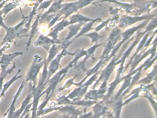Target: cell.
<instances>
[{
    "label": "cell",
    "instance_id": "cell-15",
    "mask_svg": "<svg viewBox=\"0 0 157 118\" xmlns=\"http://www.w3.org/2000/svg\"><path fill=\"white\" fill-rule=\"evenodd\" d=\"M69 21L67 19H62L61 22L57 24L52 29L51 32L48 35V37H51L52 39L56 41H61L60 40L58 39V35L59 33L61 30H63L66 27L69 26Z\"/></svg>",
    "mask_w": 157,
    "mask_h": 118
},
{
    "label": "cell",
    "instance_id": "cell-27",
    "mask_svg": "<svg viewBox=\"0 0 157 118\" xmlns=\"http://www.w3.org/2000/svg\"><path fill=\"white\" fill-rule=\"evenodd\" d=\"M41 15L39 14L37 15V17L36 18L32 26V30H31V34L30 35V37L28 40V42L26 43V49L28 50V48L30 46L32 40L33 39L34 35H35L37 31V27H38V24H39V19H40Z\"/></svg>",
    "mask_w": 157,
    "mask_h": 118
},
{
    "label": "cell",
    "instance_id": "cell-33",
    "mask_svg": "<svg viewBox=\"0 0 157 118\" xmlns=\"http://www.w3.org/2000/svg\"><path fill=\"white\" fill-rule=\"evenodd\" d=\"M94 1L95 0H78V2L79 9L89 5Z\"/></svg>",
    "mask_w": 157,
    "mask_h": 118
},
{
    "label": "cell",
    "instance_id": "cell-38",
    "mask_svg": "<svg viewBox=\"0 0 157 118\" xmlns=\"http://www.w3.org/2000/svg\"><path fill=\"white\" fill-rule=\"evenodd\" d=\"M156 60H157V54L151 61H150L148 62L147 63L145 67L143 68V71H146V70H147L149 68H150L153 65V64L156 61Z\"/></svg>",
    "mask_w": 157,
    "mask_h": 118
},
{
    "label": "cell",
    "instance_id": "cell-4",
    "mask_svg": "<svg viewBox=\"0 0 157 118\" xmlns=\"http://www.w3.org/2000/svg\"><path fill=\"white\" fill-rule=\"evenodd\" d=\"M157 17L156 14H148L143 16L123 15L121 17L119 21L118 27L124 29L137 22L144 20H149Z\"/></svg>",
    "mask_w": 157,
    "mask_h": 118
},
{
    "label": "cell",
    "instance_id": "cell-14",
    "mask_svg": "<svg viewBox=\"0 0 157 118\" xmlns=\"http://www.w3.org/2000/svg\"><path fill=\"white\" fill-rule=\"evenodd\" d=\"M107 87L101 85L98 89H94L90 90L88 93L84 95V100H96L100 99H102L107 92Z\"/></svg>",
    "mask_w": 157,
    "mask_h": 118
},
{
    "label": "cell",
    "instance_id": "cell-5",
    "mask_svg": "<svg viewBox=\"0 0 157 118\" xmlns=\"http://www.w3.org/2000/svg\"><path fill=\"white\" fill-rule=\"evenodd\" d=\"M146 33H147V32L145 31H143V32L139 31V32H138L137 34L136 39L134 41V42L130 45V47L124 53L123 56L121 57V59H120V60H118V61L116 62V65H117L120 64V66H119V68H118L117 70L116 77H120L121 74L123 73L124 69V63L126 59L128 57H129V55H130L133 49L137 45L138 43H139V42L140 40H141V38H142V37H143Z\"/></svg>",
    "mask_w": 157,
    "mask_h": 118
},
{
    "label": "cell",
    "instance_id": "cell-40",
    "mask_svg": "<svg viewBox=\"0 0 157 118\" xmlns=\"http://www.w3.org/2000/svg\"><path fill=\"white\" fill-rule=\"evenodd\" d=\"M3 15V13H2V10L0 11V27H2L4 29L7 28V26L4 24L3 22V17H2Z\"/></svg>",
    "mask_w": 157,
    "mask_h": 118
},
{
    "label": "cell",
    "instance_id": "cell-35",
    "mask_svg": "<svg viewBox=\"0 0 157 118\" xmlns=\"http://www.w3.org/2000/svg\"><path fill=\"white\" fill-rule=\"evenodd\" d=\"M111 20H112V18H109L108 19H107V20H105V21H104L102 24H101V25H99V26L95 28L94 29L95 30V31L98 32V31H100L104 27L106 26V25L110 22V21H111Z\"/></svg>",
    "mask_w": 157,
    "mask_h": 118
},
{
    "label": "cell",
    "instance_id": "cell-24",
    "mask_svg": "<svg viewBox=\"0 0 157 118\" xmlns=\"http://www.w3.org/2000/svg\"><path fill=\"white\" fill-rule=\"evenodd\" d=\"M151 32H147V33H146L144 36H143V38L140 41V42L139 45L138 46L136 50V52H135V53L133 54V56L131 57V59L129 60V62L127 64H126V65H125V67H124V71H123V73H125V71H126L127 69L129 67V65L131 64V62H132V61H133V59H134V57L139 53L140 51L142 49V48H143V46H144V44L146 43V41H147V39L148 38L149 36L150 35V33Z\"/></svg>",
    "mask_w": 157,
    "mask_h": 118
},
{
    "label": "cell",
    "instance_id": "cell-30",
    "mask_svg": "<svg viewBox=\"0 0 157 118\" xmlns=\"http://www.w3.org/2000/svg\"><path fill=\"white\" fill-rule=\"evenodd\" d=\"M84 37H88L90 38L91 40V41L92 42H98V40L100 39L101 38L103 37V36H101V35L98 33V32L95 31V32H91V33H89V34H86L83 35Z\"/></svg>",
    "mask_w": 157,
    "mask_h": 118
},
{
    "label": "cell",
    "instance_id": "cell-6",
    "mask_svg": "<svg viewBox=\"0 0 157 118\" xmlns=\"http://www.w3.org/2000/svg\"><path fill=\"white\" fill-rule=\"evenodd\" d=\"M44 64V61H43V59L38 55H36L33 57V64L31 65V68L29 70V73L27 74V80H32L34 82V85H35L36 79V76L38 74L40 69L42 68L43 65Z\"/></svg>",
    "mask_w": 157,
    "mask_h": 118
},
{
    "label": "cell",
    "instance_id": "cell-41",
    "mask_svg": "<svg viewBox=\"0 0 157 118\" xmlns=\"http://www.w3.org/2000/svg\"><path fill=\"white\" fill-rule=\"evenodd\" d=\"M7 1H8L7 0H5V1L2 2L1 3H0V9H2L3 7L5 4L7 2Z\"/></svg>",
    "mask_w": 157,
    "mask_h": 118
},
{
    "label": "cell",
    "instance_id": "cell-45",
    "mask_svg": "<svg viewBox=\"0 0 157 118\" xmlns=\"http://www.w3.org/2000/svg\"><path fill=\"white\" fill-rule=\"evenodd\" d=\"M4 1H5V0H0V3H1V2H2ZM7 1H9V0H7Z\"/></svg>",
    "mask_w": 157,
    "mask_h": 118
},
{
    "label": "cell",
    "instance_id": "cell-39",
    "mask_svg": "<svg viewBox=\"0 0 157 118\" xmlns=\"http://www.w3.org/2000/svg\"><path fill=\"white\" fill-rule=\"evenodd\" d=\"M139 93L140 92H137V93H135V94L132 95V96L129 98L127 99L124 102H123V106H124L126 104H128L129 103L130 101L133 100L139 97Z\"/></svg>",
    "mask_w": 157,
    "mask_h": 118
},
{
    "label": "cell",
    "instance_id": "cell-23",
    "mask_svg": "<svg viewBox=\"0 0 157 118\" xmlns=\"http://www.w3.org/2000/svg\"><path fill=\"white\" fill-rule=\"evenodd\" d=\"M157 77V66L155 65L153 67V70L151 73L147 75V77L140 81H138L135 85H145L150 84L154 79H156Z\"/></svg>",
    "mask_w": 157,
    "mask_h": 118
},
{
    "label": "cell",
    "instance_id": "cell-31",
    "mask_svg": "<svg viewBox=\"0 0 157 118\" xmlns=\"http://www.w3.org/2000/svg\"><path fill=\"white\" fill-rule=\"evenodd\" d=\"M157 26V17H155L151 19V21H150L149 25L147 26L145 31L147 33L149 32H151L154 29L156 28Z\"/></svg>",
    "mask_w": 157,
    "mask_h": 118
},
{
    "label": "cell",
    "instance_id": "cell-7",
    "mask_svg": "<svg viewBox=\"0 0 157 118\" xmlns=\"http://www.w3.org/2000/svg\"><path fill=\"white\" fill-rule=\"evenodd\" d=\"M58 104L59 105H71L73 106H79L82 107H90L92 106L97 103L96 100H71L69 99L67 97V96L60 97L57 99Z\"/></svg>",
    "mask_w": 157,
    "mask_h": 118
},
{
    "label": "cell",
    "instance_id": "cell-29",
    "mask_svg": "<svg viewBox=\"0 0 157 118\" xmlns=\"http://www.w3.org/2000/svg\"><path fill=\"white\" fill-rule=\"evenodd\" d=\"M44 0H36V2L35 3L34 6L33 8V10L32 12L30 13L29 16H28V20L27 23L25 24V26H24L25 27L28 28L30 27V24H31V22L34 16L35 15L36 11H37V9L39 6L40 4H41L42 2H44Z\"/></svg>",
    "mask_w": 157,
    "mask_h": 118
},
{
    "label": "cell",
    "instance_id": "cell-42",
    "mask_svg": "<svg viewBox=\"0 0 157 118\" xmlns=\"http://www.w3.org/2000/svg\"><path fill=\"white\" fill-rule=\"evenodd\" d=\"M64 0H57L56 2H57L59 4H62V2H64Z\"/></svg>",
    "mask_w": 157,
    "mask_h": 118
},
{
    "label": "cell",
    "instance_id": "cell-43",
    "mask_svg": "<svg viewBox=\"0 0 157 118\" xmlns=\"http://www.w3.org/2000/svg\"><path fill=\"white\" fill-rule=\"evenodd\" d=\"M70 118V116H69V115H67V114H65L64 116H62V118Z\"/></svg>",
    "mask_w": 157,
    "mask_h": 118
},
{
    "label": "cell",
    "instance_id": "cell-22",
    "mask_svg": "<svg viewBox=\"0 0 157 118\" xmlns=\"http://www.w3.org/2000/svg\"><path fill=\"white\" fill-rule=\"evenodd\" d=\"M85 24V22H82V23H76V24H72L68 26L67 28L69 30V33L67 36V37L65 38L64 41H69L71 39L76 36L78 34L79 30L81 29L82 26Z\"/></svg>",
    "mask_w": 157,
    "mask_h": 118
},
{
    "label": "cell",
    "instance_id": "cell-8",
    "mask_svg": "<svg viewBox=\"0 0 157 118\" xmlns=\"http://www.w3.org/2000/svg\"><path fill=\"white\" fill-rule=\"evenodd\" d=\"M153 46L152 48L148 49L147 51H145L146 50L145 49H142L140 50V53H138L133 59L132 62L130 65H131V69L129 71V73H131L132 71H134L135 69V68L136 67L137 65L139 64L140 62L142 61L144 58H146V57L148 56L149 54H151L153 52H156L157 50V38H155L154 40V41H153Z\"/></svg>",
    "mask_w": 157,
    "mask_h": 118
},
{
    "label": "cell",
    "instance_id": "cell-21",
    "mask_svg": "<svg viewBox=\"0 0 157 118\" xmlns=\"http://www.w3.org/2000/svg\"><path fill=\"white\" fill-rule=\"evenodd\" d=\"M132 78V76H129L125 78L124 80V83H123L122 86L120 88V89L118 90L117 93L113 97V99H112L110 101L109 100V101L106 102L107 103L106 105H108V104H113L114 102H115L116 100H117L120 97L123 92L130 85Z\"/></svg>",
    "mask_w": 157,
    "mask_h": 118
},
{
    "label": "cell",
    "instance_id": "cell-17",
    "mask_svg": "<svg viewBox=\"0 0 157 118\" xmlns=\"http://www.w3.org/2000/svg\"><path fill=\"white\" fill-rule=\"evenodd\" d=\"M107 105L105 103L100 102L94 104L93 107V114L91 118H100L103 116H105L108 112Z\"/></svg>",
    "mask_w": 157,
    "mask_h": 118
},
{
    "label": "cell",
    "instance_id": "cell-18",
    "mask_svg": "<svg viewBox=\"0 0 157 118\" xmlns=\"http://www.w3.org/2000/svg\"><path fill=\"white\" fill-rule=\"evenodd\" d=\"M23 53V52H16L10 54H2V57L0 60V65L2 72H5L8 65L10 64L13 58L19 55H21Z\"/></svg>",
    "mask_w": 157,
    "mask_h": 118
},
{
    "label": "cell",
    "instance_id": "cell-12",
    "mask_svg": "<svg viewBox=\"0 0 157 118\" xmlns=\"http://www.w3.org/2000/svg\"><path fill=\"white\" fill-rule=\"evenodd\" d=\"M72 42V41H63V42L60 44H53L48 50L49 55H48V58L47 60H46L47 63L48 64L56 57L59 52L64 49H67Z\"/></svg>",
    "mask_w": 157,
    "mask_h": 118
},
{
    "label": "cell",
    "instance_id": "cell-44",
    "mask_svg": "<svg viewBox=\"0 0 157 118\" xmlns=\"http://www.w3.org/2000/svg\"><path fill=\"white\" fill-rule=\"evenodd\" d=\"M76 117L75 116H70V118H75Z\"/></svg>",
    "mask_w": 157,
    "mask_h": 118
},
{
    "label": "cell",
    "instance_id": "cell-28",
    "mask_svg": "<svg viewBox=\"0 0 157 118\" xmlns=\"http://www.w3.org/2000/svg\"><path fill=\"white\" fill-rule=\"evenodd\" d=\"M141 71L142 70H138L136 73V75L134 76L133 77H132V79H131V83H130V85L129 86L128 88L124 92L122 93V95H121L120 97H123L127 93H128L129 92V90H130L131 88H132V87L135 85L136 83L138 81H139L140 78V76L141 75Z\"/></svg>",
    "mask_w": 157,
    "mask_h": 118
},
{
    "label": "cell",
    "instance_id": "cell-36",
    "mask_svg": "<svg viewBox=\"0 0 157 118\" xmlns=\"http://www.w3.org/2000/svg\"><path fill=\"white\" fill-rule=\"evenodd\" d=\"M144 97L147 98L148 100L150 102L151 106L153 107V109L154 110V111L155 112V113H156V111H156L157 110V102H155L154 100L152 99V98L149 96L148 95H146V96H144Z\"/></svg>",
    "mask_w": 157,
    "mask_h": 118
},
{
    "label": "cell",
    "instance_id": "cell-19",
    "mask_svg": "<svg viewBox=\"0 0 157 118\" xmlns=\"http://www.w3.org/2000/svg\"><path fill=\"white\" fill-rule=\"evenodd\" d=\"M60 112L64 113L69 116H75L77 117L78 115L82 114L84 111L79 110L73 105H67L63 107H59V109Z\"/></svg>",
    "mask_w": 157,
    "mask_h": 118
},
{
    "label": "cell",
    "instance_id": "cell-13",
    "mask_svg": "<svg viewBox=\"0 0 157 118\" xmlns=\"http://www.w3.org/2000/svg\"><path fill=\"white\" fill-rule=\"evenodd\" d=\"M63 41H56L52 39H50L48 36L41 34L38 39L34 42V44L36 46H41L48 51L53 44H60Z\"/></svg>",
    "mask_w": 157,
    "mask_h": 118
},
{
    "label": "cell",
    "instance_id": "cell-32",
    "mask_svg": "<svg viewBox=\"0 0 157 118\" xmlns=\"http://www.w3.org/2000/svg\"><path fill=\"white\" fill-rule=\"evenodd\" d=\"M54 1H54V0H48V1H45V2H42L41 3V4L37 8V11L46 9L51 5V3H53Z\"/></svg>",
    "mask_w": 157,
    "mask_h": 118
},
{
    "label": "cell",
    "instance_id": "cell-34",
    "mask_svg": "<svg viewBox=\"0 0 157 118\" xmlns=\"http://www.w3.org/2000/svg\"><path fill=\"white\" fill-rule=\"evenodd\" d=\"M77 75H78L75 76L74 77L70 78L69 80H68V81L66 82V84H65V85L62 87L61 88H60V89H59V90H63V89H65V88H69L72 85H74V80L75 78L77 77Z\"/></svg>",
    "mask_w": 157,
    "mask_h": 118
},
{
    "label": "cell",
    "instance_id": "cell-20",
    "mask_svg": "<svg viewBox=\"0 0 157 118\" xmlns=\"http://www.w3.org/2000/svg\"><path fill=\"white\" fill-rule=\"evenodd\" d=\"M114 102L115 104L114 105L113 114L109 112L106 114V116L108 118H120L121 110L123 107L122 97H120L117 100Z\"/></svg>",
    "mask_w": 157,
    "mask_h": 118
},
{
    "label": "cell",
    "instance_id": "cell-10",
    "mask_svg": "<svg viewBox=\"0 0 157 118\" xmlns=\"http://www.w3.org/2000/svg\"><path fill=\"white\" fill-rule=\"evenodd\" d=\"M79 10L78 1L63 4L61 9L56 14L60 16L63 19H67L68 17L73 13L77 12Z\"/></svg>",
    "mask_w": 157,
    "mask_h": 118
},
{
    "label": "cell",
    "instance_id": "cell-16",
    "mask_svg": "<svg viewBox=\"0 0 157 118\" xmlns=\"http://www.w3.org/2000/svg\"><path fill=\"white\" fill-rule=\"evenodd\" d=\"M126 76L123 77H116L115 80L113 82L109 85V86L107 87V93L105 94L104 97L102 98L103 100L101 101V102L105 103L109 100V98L111 97L112 94L113 93L116 88L117 86V85L124 80L125 78H126Z\"/></svg>",
    "mask_w": 157,
    "mask_h": 118
},
{
    "label": "cell",
    "instance_id": "cell-25",
    "mask_svg": "<svg viewBox=\"0 0 157 118\" xmlns=\"http://www.w3.org/2000/svg\"><path fill=\"white\" fill-rule=\"evenodd\" d=\"M101 20V18H95L94 21L89 22V23L85 24V25L83 26V27L81 30L80 31L79 33H78V34L75 36V37L71 41H74V40L76 39L79 37H80L83 36V35H85V34H87V33L89 32L90 30L94 29L95 28L93 27V26L94 24L95 23V22H97V21H100Z\"/></svg>",
    "mask_w": 157,
    "mask_h": 118
},
{
    "label": "cell",
    "instance_id": "cell-46",
    "mask_svg": "<svg viewBox=\"0 0 157 118\" xmlns=\"http://www.w3.org/2000/svg\"><path fill=\"white\" fill-rule=\"evenodd\" d=\"M105 118V116H102V117H101V118Z\"/></svg>",
    "mask_w": 157,
    "mask_h": 118
},
{
    "label": "cell",
    "instance_id": "cell-3",
    "mask_svg": "<svg viewBox=\"0 0 157 118\" xmlns=\"http://www.w3.org/2000/svg\"><path fill=\"white\" fill-rule=\"evenodd\" d=\"M101 71H98L97 73L92 75L91 77H90L88 81L78 86L77 88H75L68 96H67V97L70 100H80V98L86 94L89 87L91 85L94 81L97 80L98 76L100 74Z\"/></svg>",
    "mask_w": 157,
    "mask_h": 118
},
{
    "label": "cell",
    "instance_id": "cell-1",
    "mask_svg": "<svg viewBox=\"0 0 157 118\" xmlns=\"http://www.w3.org/2000/svg\"><path fill=\"white\" fill-rule=\"evenodd\" d=\"M28 20V16H23V20L21 23L13 27H7L5 29L6 34L3 38L0 46H2L7 42H11L14 39L24 37H28V32L30 27L26 28L24 27L25 24L27 23Z\"/></svg>",
    "mask_w": 157,
    "mask_h": 118
},
{
    "label": "cell",
    "instance_id": "cell-9",
    "mask_svg": "<svg viewBox=\"0 0 157 118\" xmlns=\"http://www.w3.org/2000/svg\"><path fill=\"white\" fill-rule=\"evenodd\" d=\"M117 59L114 58L112 59L110 61V63L108 64V65L105 67V69H104L102 71H101V73H100V76L99 78L96 81L94 85L93 86V89H95V88L100 84L101 82L105 81H108V79L110 77L111 74L113 73V71L115 68L116 62Z\"/></svg>",
    "mask_w": 157,
    "mask_h": 118
},
{
    "label": "cell",
    "instance_id": "cell-37",
    "mask_svg": "<svg viewBox=\"0 0 157 118\" xmlns=\"http://www.w3.org/2000/svg\"><path fill=\"white\" fill-rule=\"evenodd\" d=\"M156 32H157V30H155V31L153 32V35L151 36V37L149 38V39L147 40V41H146V43L144 44V46H143V48H142V49H147V47H148L149 45H151V42L152 41V39H153V37H154V36H155V34H156Z\"/></svg>",
    "mask_w": 157,
    "mask_h": 118
},
{
    "label": "cell",
    "instance_id": "cell-2",
    "mask_svg": "<svg viewBox=\"0 0 157 118\" xmlns=\"http://www.w3.org/2000/svg\"><path fill=\"white\" fill-rule=\"evenodd\" d=\"M148 22L149 20H145L143 23H141L139 26H134L131 28L128 29L127 30H126L123 32V33H121L120 37L122 38V40L116 46H115L113 49L111 51L112 52H111V54L104 59V64L105 65L109 61V60H111L113 57L115 56L118 50L120 47L123 45V43H124L128 39L130 38L136 31H138L139 30L143 28L144 27L146 26L147 24L148 23Z\"/></svg>",
    "mask_w": 157,
    "mask_h": 118
},
{
    "label": "cell",
    "instance_id": "cell-11",
    "mask_svg": "<svg viewBox=\"0 0 157 118\" xmlns=\"http://www.w3.org/2000/svg\"><path fill=\"white\" fill-rule=\"evenodd\" d=\"M71 54V53L68 52L67 50V49H64L62 50V52L60 54L56 55V57L53 59L50 62V65L49 66L48 71V80L51 77V76L56 73V71L59 69V62L60 60L62 57L67 55H70Z\"/></svg>",
    "mask_w": 157,
    "mask_h": 118
},
{
    "label": "cell",
    "instance_id": "cell-26",
    "mask_svg": "<svg viewBox=\"0 0 157 118\" xmlns=\"http://www.w3.org/2000/svg\"><path fill=\"white\" fill-rule=\"evenodd\" d=\"M95 19L90 18L85 16L79 14H76L70 17V25L76 24V23H82V22H91L94 21Z\"/></svg>",
    "mask_w": 157,
    "mask_h": 118
},
{
    "label": "cell",
    "instance_id": "cell-47",
    "mask_svg": "<svg viewBox=\"0 0 157 118\" xmlns=\"http://www.w3.org/2000/svg\"><path fill=\"white\" fill-rule=\"evenodd\" d=\"M54 1H57V0H54Z\"/></svg>",
    "mask_w": 157,
    "mask_h": 118
}]
</instances>
